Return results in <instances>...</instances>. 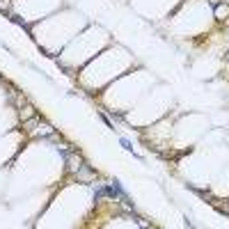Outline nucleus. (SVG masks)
Wrapping results in <instances>:
<instances>
[{
  "label": "nucleus",
  "instance_id": "1",
  "mask_svg": "<svg viewBox=\"0 0 229 229\" xmlns=\"http://www.w3.org/2000/svg\"><path fill=\"white\" fill-rule=\"evenodd\" d=\"M121 147H124L126 151H133V147H131V142L126 140V138H121Z\"/></svg>",
  "mask_w": 229,
  "mask_h": 229
}]
</instances>
